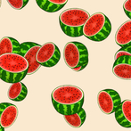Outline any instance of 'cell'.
Wrapping results in <instances>:
<instances>
[{
    "label": "cell",
    "instance_id": "1",
    "mask_svg": "<svg viewBox=\"0 0 131 131\" xmlns=\"http://www.w3.org/2000/svg\"><path fill=\"white\" fill-rule=\"evenodd\" d=\"M53 108L62 115H71L82 108L84 104V92L73 85H63L53 89L51 95Z\"/></svg>",
    "mask_w": 131,
    "mask_h": 131
},
{
    "label": "cell",
    "instance_id": "2",
    "mask_svg": "<svg viewBox=\"0 0 131 131\" xmlns=\"http://www.w3.org/2000/svg\"><path fill=\"white\" fill-rule=\"evenodd\" d=\"M29 63L20 53L0 54V79L5 83L20 82L28 75Z\"/></svg>",
    "mask_w": 131,
    "mask_h": 131
},
{
    "label": "cell",
    "instance_id": "3",
    "mask_svg": "<svg viewBox=\"0 0 131 131\" xmlns=\"http://www.w3.org/2000/svg\"><path fill=\"white\" fill-rule=\"evenodd\" d=\"M90 17L88 11L82 8H70L59 15V23L62 32L71 38L83 36V28Z\"/></svg>",
    "mask_w": 131,
    "mask_h": 131
},
{
    "label": "cell",
    "instance_id": "4",
    "mask_svg": "<svg viewBox=\"0 0 131 131\" xmlns=\"http://www.w3.org/2000/svg\"><path fill=\"white\" fill-rule=\"evenodd\" d=\"M112 32V23L103 13H95L90 15L83 28V36L95 42L106 39Z\"/></svg>",
    "mask_w": 131,
    "mask_h": 131
},
{
    "label": "cell",
    "instance_id": "5",
    "mask_svg": "<svg viewBox=\"0 0 131 131\" xmlns=\"http://www.w3.org/2000/svg\"><path fill=\"white\" fill-rule=\"evenodd\" d=\"M63 59L70 69L80 71L88 64V50L80 42H68L63 48Z\"/></svg>",
    "mask_w": 131,
    "mask_h": 131
},
{
    "label": "cell",
    "instance_id": "6",
    "mask_svg": "<svg viewBox=\"0 0 131 131\" xmlns=\"http://www.w3.org/2000/svg\"><path fill=\"white\" fill-rule=\"evenodd\" d=\"M119 93L113 89H104L97 94V104L104 114L110 115L117 111L121 104Z\"/></svg>",
    "mask_w": 131,
    "mask_h": 131
},
{
    "label": "cell",
    "instance_id": "7",
    "mask_svg": "<svg viewBox=\"0 0 131 131\" xmlns=\"http://www.w3.org/2000/svg\"><path fill=\"white\" fill-rule=\"evenodd\" d=\"M60 58V50L53 42H47L42 45L37 53V61L44 67H53L58 63Z\"/></svg>",
    "mask_w": 131,
    "mask_h": 131
},
{
    "label": "cell",
    "instance_id": "8",
    "mask_svg": "<svg viewBox=\"0 0 131 131\" xmlns=\"http://www.w3.org/2000/svg\"><path fill=\"white\" fill-rule=\"evenodd\" d=\"M41 47V45L34 42H24L21 44V50L20 53L28 60L29 63L28 75H31L35 73L40 68V64L37 61V53Z\"/></svg>",
    "mask_w": 131,
    "mask_h": 131
},
{
    "label": "cell",
    "instance_id": "9",
    "mask_svg": "<svg viewBox=\"0 0 131 131\" xmlns=\"http://www.w3.org/2000/svg\"><path fill=\"white\" fill-rule=\"evenodd\" d=\"M114 76L123 80H131V54L124 53L115 59L112 67Z\"/></svg>",
    "mask_w": 131,
    "mask_h": 131
},
{
    "label": "cell",
    "instance_id": "10",
    "mask_svg": "<svg viewBox=\"0 0 131 131\" xmlns=\"http://www.w3.org/2000/svg\"><path fill=\"white\" fill-rule=\"evenodd\" d=\"M18 117V108L10 103L0 104V125L4 128H8L16 121Z\"/></svg>",
    "mask_w": 131,
    "mask_h": 131
},
{
    "label": "cell",
    "instance_id": "11",
    "mask_svg": "<svg viewBox=\"0 0 131 131\" xmlns=\"http://www.w3.org/2000/svg\"><path fill=\"white\" fill-rule=\"evenodd\" d=\"M116 121L123 128H131V100L127 99L121 102L115 112Z\"/></svg>",
    "mask_w": 131,
    "mask_h": 131
},
{
    "label": "cell",
    "instance_id": "12",
    "mask_svg": "<svg viewBox=\"0 0 131 131\" xmlns=\"http://www.w3.org/2000/svg\"><path fill=\"white\" fill-rule=\"evenodd\" d=\"M116 44L121 47H131V20L121 24L115 34Z\"/></svg>",
    "mask_w": 131,
    "mask_h": 131
},
{
    "label": "cell",
    "instance_id": "13",
    "mask_svg": "<svg viewBox=\"0 0 131 131\" xmlns=\"http://www.w3.org/2000/svg\"><path fill=\"white\" fill-rule=\"evenodd\" d=\"M28 95V88L21 81L11 84L7 91V97L14 102H21L26 98Z\"/></svg>",
    "mask_w": 131,
    "mask_h": 131
},
{
    "label": "cell",
    "instance_id": "14",
    "mask_svg": "<svg viewBox=\"0 0 131 131\" xmlns=\"http://www.w3.org/2000/svg\"><path fill=\"white\" fill-rule=\"evenodd\" d=\"M68 0H36L39 8L47 13H56L67 4Z\"/></svg>",
    "mask_w": 131,
    "mask_h": 131
},
{
    "label": "cell",
    "instance_id": "15",
    "mask_svg": "<svg viewBox=\"0 0 131 131\" xmlns=\"http://www.w3.org/2000/svg\"><path fill=\"white\" fill-rule=\"evenodd\" d=\"M21 44L15 38L3 37L0 39V54L5 53H20Z\"/></svg>",
    "mask_w": 131,
    "mask_h": 131
},
{
    "label": "cell",
    "instance_id": "16",
    "mask_svg": "<svg viewBox=\"0 0 131 131\" xmlns=\"http://www.w3.org/2000/svg\"><path fill=\"white\" fill-rule=\"evenodd\" d=\"M63 117L64 121L67 122L68 125H70L74 128H79L84 124L86 118V114L84 109L81 108L75 113L71 114V115H64Z\"/></svg>",
    "mask_w": 131,
    "mask_h": 131
},
{
    "label": "cell",
    "instance_id": "17",
    "mask_svg": "<svg viewBox=\"0 0 131 131\" xmlns=\"http://www.w3.org/2000/svg\"><path fill=\"white\" fill-rule=\"evenodd\" d=\"M6 1L12 8L15 10H21L26 6L29 0H6Z\"/></svg>",
    "mask_w": 131,
    "mask_h": 131
},
{
    "label": "cell",
    "instance_id": "18",
    "mask_svg": "<svg viewBox=\"0 0 131 131\" xmlns=\"http://www.w3.org/2000/svg\"><path fill=\"white\" fill-rule=\"evenodd\" d=\"M123 10L126 15L131 20V0H126L123 4Z\"/></svg>",
    "mask_w": 131,
    "mask_h": 131
},
{
    "label": "cell",
    "instance_id": "19",
    "mask_svg": "<svg viewBox=\"0 0 131 131\" xmlns=\"http://www.w3.org/2000/svg\"><path fill=\"white\" fill-rule=\"evenodd\" d=\"M5 128H4L3 127L0 125V131H5Z\"/></svg>",
    "mask_w": 131,
    "mask_h": 131
},
{
    "label": "cell",
    "instance_id": "20",
    "mask_svg": "<svg viewBox=\"0 0 131 131\" xmlns=\"http://www.w3.org/2000/svg\"><path fill=\"white\" fill-rule=\"evenodd\" d=\"M1 5H2V0H0V8H1Z\"/></svg>",
    "mask_w": 131,
    "mask_h": 131
}]
</instances>
